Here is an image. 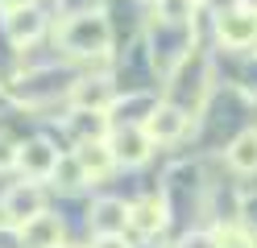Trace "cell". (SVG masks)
Here are the masks:
<instances>
[{"instance_id":"5bb4252c","label":"cell","mask_w":257,"mask_h":248,"mask_svg":"<svg viewBox=\"0 0 257 248\" xmlns=\"http://www.w3.org/2000/svg\"><path fill=\"white\" fill-rule=\"evenodd\" d=\"M5 165H17V149L9 141H0V170H5Z\"/></svg>"},{"instance_id":"9a60e30c","label":"cell","mask_w":257,"mask_h":248,"mask_svg":"<svg viewBox=\"0 0 257 248\" xmlns=\"http://www.w3.org/2000/svg\"><path fill=\"white\" fill-rule=\"evenodd\" d=\"M95 248H128L120 236H100V244H95Z\"/></svg>"},{"instance_id":"3957f363","label":"cell","mask_w":257,"mask_h":248,"mask_svg":"<svg viewBox=\"0 0 257 248\" xmlns=\"http://www.w3.org/2000/svg\"><path fill=\"white\" fill-rule=\"evenodd\" d=\"M0 207H5V215L13 223H25V219H34V215L46 211V194H42V186H34V182H21V186H13L5 194Z\"/></svg>"},{"instance_id":"2e32d148","label":"cell","mask_w":257,"mask_h":248,"mask_svg":"<svg viewBox=\"0 0 257 248\" xmlns=\"http://www.w3.org/2000/svg\"><path fill=\"white\" fill-rule=\"evenodd\" d=\"M58 248H67V244H58Z\"/></svg>"},{"instance_id":"ba28073f","label":"cell","mask_w":257,"mask_h":248,"mask_svg":"<svg viewBox=\"0 0 257 248\" xmlns=\"http://www.w3.org/2000/svg\"><path fill=\"white\" fill-rule=\"evenodd\" d=\"M58 240H62V227H58L54 215H46V211L21 223V244L25 248H58Z\"/></svg>"},{"instance_id":"9c48e42d","label":"cell","mask_w":257,"mask_h":248,"mask_svg":"<svg viewBox=\"0 0 257 248\" xmlns=\"http://www.w3.org/2000/svg\"><path fill=\"white\" fill-rule=\"evenodd\" d=\"M128 227H133L137 236L162 231L166 227V207L158 203V198H141V203H133V211H128Z\"/></svg>"},{"instance_id":"6da1fadb","label":"cell","mask_w":257,"mask_h":248,"mask_svg":"<svg viewBox=\"0 0 257 248\" xmlns=\"http://www.w3.org/2000/svg\"><path fill=\"white\" fill-rule=\"evenodd\" d=\"M108 42H112V29H108V21L100 13H79V17H71L67 25H62V46L71 50V54H104L108 50Z\"/></svg>"},{"instance_id":"52a82bcc","label":"cell","mask_w":257,"mask_h":248,"mask_svg":"<svg viewBox=\"0 0 257 248\" xmlns=\"http://www.w3.org/2000/svg\"><path fill=\"white\" fill-rule=\"evenodd\" d=\"M128 211H133V207L116 203V198H104V203H95V211H91V231H95V236H124V227H128Z\"/></svg>"},{"instance_id":"30bf717a","label":"cell","mask_w":257,"mask_h":248,"mask_svg":"<svg viewBox=\"0 0 257 248\" xmlns=\"http://www.w3.org/2000/svg\"><path fill=\"white\" fill-rule=\"evenodd\" d=\"M112 153H116V161L124 165H137V161H146L150 157V137H146V128H133V132H120V137H112Z\"/></svg>"},{"instance_id":"8992f818","label":"cell","mask_w":257,"mask_h":248,"mask_svg":"<svg viewBox=\"0 0 257 248\" xmlns=\"http://www.w3.org/2000/svg\"><path fill=\"white\" fill-rule=\"evenodd\" d=\"M220 42H228V46H253L257 42V13L249 9H228V13H220Z\"/></svg>"},{"instance_id":"4fadbf2b","label":"cell","mask_w":257,"mask_h":248,"mask_svg":"<svg viewBox=\"0 0 257 248\" xmlns=\"http://www.w3.org/2000/svg\"><path fill=\"white\" fill-rule=\"evenodd\" d=\"M191 13H195V0H158V17L170 21V25L191 21Z\"/></svg>"},{"instance_id":"7c38bea8","label":"cell","mask_w":257,"mask_h":248,"mask_svg":"<svg viewBox=\"0 0 257 248\" xmlns=\"http://www.w3.org/2000/svg\"><path fill=\"white\" fill-rule=\"evenodd\" d=\"M228 165L240 170V174H253L257 170V128L240 132V137L228 145Z\"/></svg>"},{"instance_id":"277c9868","label":"cell","mask_w":257,"mask_h":248,"mask_svg":"<svg viewBox=\"0 0 257 248\" xmlns=\"http://www.w3.org/2000/svg\"><path fill=\"white\" fill-rule=\"evenodd\" d=\"M187 112H179V108H170V104H158L150 116H146V124H141V128H146V137L150 141H179L183 137V132H187Z\"/></svg>"},{"instance_id":"7a4b0ae2","label":"cell","mask_w":257,"mask_h":248,"mask_svg":"<svg viewBox=\"0 0 257 248\" xmlns=\"http://www.w3.org/2000/svg\"><path fill=\"white\" fill-rule=\"evenodd\" d=\"M75 161H79V174L91 178V182H100L112 165H116V153H112V145L100 141V137H83L75 149Z\"/></svg>"},{"instance_id":"8fae6325","label":"cell","mask_w":257,"mask_h":248,"mask_svg":"<svg viewBox=\"0 0 257 248\" xmlns=\"http://www.w3.org/2000/svg\"><path fill=\"white\" fill-rule=\"evenodd\" d=\"M46 29V21H42V13L34 9V5H21V9H9V33H13V42H34L38 33Z\"/></svg>"},{"instance_id":"5b68a950","label":"cell","mask_w":257,"mask_h":248,"mask_svg":"<svg viewBox=\"0 0 257 248\" xmlns=\"http://www.w3.org/2000/svg\"><path fill=\"white\" fill-rule=\"evenodd\" d=\"M17 170H25V178H54V170H58V153L46 141H29V145H21L17 149Z\"/></svg>"}]
</instances>
